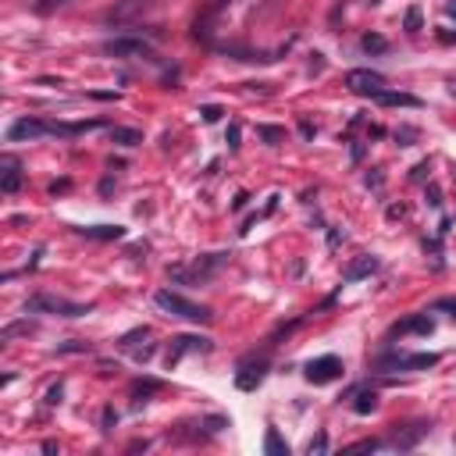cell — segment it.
<instances>
[{
    "label": "cell",
    "mask_w": 456,
    "mask_h": 456,
    "mask_svg": "<svg viewBox=\"0 0 456 456\" xmlns=\"http://www.w3.org/2000/svg\"><path fill=\"white\" fill-rule=\"evenodd\" d=\"M346 89L356 97H378L382 89H385V75L371 72V68H353L346 75Z\"/></svg>",
    "instance_id": "obj_4"
},
{
    "label": "cell",
    "mask_w": 456,
    "mask_h": 456,
    "mask_svg": "<svg viewBox=\"0 0 456 456\" xmlns=\"http://www.w3.org/2000/svg\"><path fill=\"white\" fill-rule=\"evenodd\" d=\"M200 114H203V121H207V125H214V121H218V118H221L225 111H221V107H214V104H207V107H203Z\"/></svg>",
    "instance_id": "obj_23"
},
{
    "label": "cell",
    "mask_w": 456,
    "mask_h": 456,
    "mask_svg": "<svg viewBox=\"0 0 456 456\" xmlns=\"http://www.w3.org/2000/svg\"><path fill=\"white\" fill-rule=\"evenodd\" d=\"M371 271H378V257H371V253H363V257H356L349 267H346V282H360V278H368Z\"/></svg>",
    "instance_id": "obj_12"
},
{
    "label": "cell",
    "mask_w": 456,
    "mask_h": 456,
    "mask_svg": "<svg viewBox=\"0 0 456 456\" xmlns=\"http://www.w3.org/2000/svg\"><path fill=\"white\" fill-rule=\"evenodd\" d=\"M171 343H175V346L168 349V371H171L186 353H193V349H210V339H200V336H178V339H171Z\"/></svg>",
    "instance_id": "obj_8"
},
{
    "label": "cell",
    "mask_w": 456,
    "mask_h": 456,
    "mask_svg": "<svg viewBox=\"0 0 456 456\" xmlns=\"http://www.w3.org/2000/svg\"><path fill=\"white\" fill-rule=\"evenodd\" d=\"M82 235H89V239H121V228L118 225H97V228H82Z\"/></svg>",
    "instance_id": "obj_19"
},
{
    "label": "cell",
    "mask_w": 456,
    "mask_h": 456,
    "mask_svg": "<svg viewBox=\"0 0 456 456\" xmlns=\"http://www.w3.org/2000/svg\"><path fill=\"white\" fill-rule=\"evenodd\" d=\"M264 453H267V456H289V446L278 439L275 428H267V435H264Z\"/></svg>",
    "instance_id": "obj_16"
},
{
    "label": "cell",
    "mask_w": 456,
    "mask_h": 456,
    "mask_svg": "<svg viewBox=\"0 0 456 456\" xmlns=\"http://www.w3.org/2000/svg\"><path fill=\"white\" fill-rule=\"evenodd\" d=\"M439 356L435 353H396V356H385L382 368H400V371H420V368H435Z\"/></svg>",
    "instance_id": "obj_6"
},
{
    "label": "cell",
    "mask_w": 456,
    "mask_h": 456,
    "mask_svg": "<svg viewBox=\"0 0 456 456\" xmlns=\"http://www.w3.org/2000/svg\"><path fill=\"white\" fill-rule=\"evenodd\" d=\"M260 136H264V139H267L271 146H275L278 139H285V129H275V125H264V129H260Z\"/></svg>",
    "instance_id": "obj_20"
},
{
    "label": "cell",
    "mask_w": 456,
    "mask_h": 456,
    "mask_svg": "<svg viewBox=\"0 0 456 456\" xmlns=\"http://www.w3.org/2000/svg\"><path fill=\"white\" fill-rule=\"evenodd\" d=\"M439 310H449L453 321H456V299H442V303H439Z\"/></svg>",
    "instance_id": "obj_26"
},
{
    "label": "cell",
    "mask_w": 456,
    "mask_h": 456,
    "mask_svg": "<svg viewBox=\"0 0 456 456\" xmlns=\"http://www.w3.org/2000/svg\"><path fill=\"white\" fill-rule=\"evenodd\" d=\"M446 15H449V18H456V0H446Z\"/></svg>",
    "instance_id": "obj_30"
},
{
    "label": "cell",
    "mask_w": 456,
    "mask_h": 456,
    "mask_svg": "<svg viewBox=\"0 0 456 456\" xmlns=\"http://www.w3.org/2000/svg\"><path fill=\"white\" fill-rule=\"evenodd\" d=\"M104 54H111V57H154L150 43H143V40H129V36L107 40V43H104Z\"/></svg>",
    "instance_id": "obj_7"
},
{
    "label": "cell",
    "mask_w": 456,
    "mask_h": 456,
    "mask_svg": "<svg viewBox=\"0 0 456 456\" xmlns=\"http://www.w3.org/2000/svg\"><path fill=\"white\" fill-rule=\"evenodd\" d=\"M324 449H328V439H324V435H314V439L307 442V453H310V456H314V453H324Z\"/></svg>",
    "instance_id": "obj_24"
},
{
    "label": "cell",
    "mask_w": 456,
    "mask_h": 456,
    "mask_svg": "<svg viewBox=\"0 0 456 456\" xmlns=\"http://www.w3.org/2000/svg\"><path fill=\"white\" fill-rule=\"evenodd\" d=\"M453 175H456V164H453Z\"/></svg>",
    "instance_id": "obj_33"
},
{
    "label": "cell",
    "mask_w": 456,
    "mask_h": 456,
    "mask_svg": "<svg viewBox=\"0 0 456 456\" xmlns=\"http://www.w3.org/2000/svg\"><path fill=\"white\" fill-rule=\"evenodd\" d=\"M146 8H150V0H125V4H118L107 18H111V22H125V18H132V15L146 11Z\"/></svg>",
    "instance_id": "obj_14"
},
{
    "label": "cell",
    "mask_w": 456,
    "mask_h": 456,
    "mask_svg": "<svg viewBox=\"0 0 456 456\" xmlns=\"http://www.w3.org/2000/svg\"><path fill=\"white\" fill-rule=\"evenodd\" d=\"M221 264H225V253H210V257L193 260L189 267H171V278H175V282H207Z\"/></svg>",
    "instance_id": "obj_3"
},
{
    "label": "cell",
    "mask_w": 456,
    "mask_h": 456,
    "mask_svg": "<svg viewBox=\"0 0 456 456\" xmlns=\"http://www.w3.org/2000/svg\"><path fill=\"white\" fill-rule=\"evenodd\" d=\"M375 453V449H382V442L378 439H363V442H356V446H349V453Z\"/></svg>",
    "instance_id": "obj_22"
},
{
    "label": "cell",
    "mask_w": 456,
    "mask_h": 456,
    "mask_svg": "<svg viewBox=\"0 0 456 456\" xmlns=\"http://www.w3.org/2000/svg\"><path fill=\"white\" fill-rule=\"evenodd\" d=\"M54 403H61V385H54V388L47 392V407H54Z\"/></svg>",
    "instance_id": "obj_25"
},
{
    "label": "cell",
    "mask_w": 456,
    "mask_h": 456,
    "mask_svg": "<svg viewBox=\"0 0 456 456\" xmlns=\"http://www.w3.org/2000/svg\"><path fill=\"white\" fill-rule=\"evenodd\" d=\"M25 310H33V314H61V317H82V314H89V307H82V303H68V299L47 296V292L29 299Z\"/></svg>",
    "instance_id": "obj_2"
},
{
    "label": "cell",
    "mask_w": 456,
    "mask_h": 456,
    "mask_svg": "<svg viewBox=\"0 0 456 456\" xmlns=\"http://www.w3.org/2000/svg\"><path fill=\"white\" fill-rule=\"evenodd\" d=\"M424 171H428V161H420V164L414 168V175H410V178H414V182H420V178H424Z\"/></svg>",
    "instance_id": "obj_27"
},
{
    "label": "cell",
    "mask_w": 456,
    "mask_h": 456,
    "mask_svg": "<svg viewBox=\"0 0 456 456\" xmlns=\"http://www.w3.org/2000/svg\"><path fill=\"white\" fill-rule=\"evenodd\" d=\"M449 93H453V97H456V82H449Z\"/></svg>",
    "instance_id": "obj_32"
},
{
    "label": "cell",
    "mask_w": 456,
    "mask_h": 456,
    "mask_svg": "<svg viewBox=\"0 0 456 456\" xmlns=\"http://www.w3.org/2000/svg\"><path fill=\"white\" fill-rule=\"evenodd\" d=\"M371 4H378V0H371Z\"/></svg>",
    "instance_id": "obj_34"
},
{
    "label": "cell",
    "mask_w": 456,
    "mask_h": 456,
    "mask_svg": "<svg viewBox=\"0 0 456 456\" xmlns=\"http://www.w3.org/2000/svg\"><path fill=\"white\" fill-rule=\"evenodd\" d=\"M343 378V360L339 356H317L307 363V382L314 385H328V382H336Z\"/></svg>",
    "instance_id": "obj_5"
},
{
    "label": "cell",
    "mask_w": 456,
    "mask_h": 456,
    "mask_svg": "<svg viewBox=\"0 0 456 456\" xmlns=\"http://www.w3.org/2000/svg\"><path fill=\"white\" fill-rule=\"evenodd\" d=\"M360 47L368 50V54H385V50H388V40H385V36H378V33H368V36L360 40Z\"/></svg>",
    "instance_id": "obj_18"
},
{
    "label": "cell",
    "mask_w": 456,
    "mask_h": 456,
    "mask_svg": "<svg viewBox=\"0 0 456 456\" xmlns=\"http://www.w3.org/2000/svg\"><path fill=\"white\" fill-rule=\"evenodd\" d=\"M407 33H420V8L407 11Z\"/></svg>",
    "instance_id": "obj_21"
},
{
    "label": "cell",
    "mask_w": 456,
    "mask_h": 456,
    "mask_svg": "<svg viewBox=\"0 0 456 456\" xmlns=\"http://www.w3.org/2000/svg\"><path fill=\"white\" fill-rule=\"evenodd\" d=\"M54 4H65V0H43V4H40V11H50Z\"/></svg>",
    "instance_id": "obj_31"
},
{
    "label": "cell",
    "mask_w": 456,
    "mask_h": 456,
    "mask_svg": "<svg viewBox=\"0 0 456 456\" xmlns=\"http://www.w3.org/2000/svg\"><path fill=\"white\" fill-rule=\"evenodd\" d=\"M228 146H232V150L239 146V125H232V129H228Z\"/></svg>",
    "instance_id": "obj_28"
},
{
    "label": "cell",
    "mask_w": 456,
    "mask_h": 456,
    "mask_svg": "<svg viewBox=\"0 0 456 456\" xmlns=\"http://www.w3.org/2000/svg\"><path fill=\"white\" fill-rule=\"evenodd\" d=\"M154 303H157L164 314L182 317V321H193V324H207V321H210V310H207V307L189 303L186 296H178V292H171V289H161V292L154 296Z\"/></svg>",
    "instance_id": "obj_1"
},
{
    "label": "cell",
    "mask_w": 456,
    "mask_h": 456,
    "mask_svg": "<svg viewBox=\"0 0 456 456\" xmlns=\"http://www.w3.org/2000/svg\"><path fill=\"white\" fill-rule=\"evenodd\" d=\"M264 375H267V360L246 363V368H242V375H235V385H239L242 392H253V388L264 382Z\"/></svg>",
    "instance_id": "obj_10"
},
{
    "label": "cell",
    "mask_w": 456,
    "mask_h": 456,
    "mask_svg": "<svg viewBox=\"0 0 456 456\" xmlns=\"http://www.w3.org/2000/svg\"><path fill=\"white\" fill-rule=\"evenodd\" d=\"M375 100H378L382 107H420L417 97H410V93H392V89H382Z\"/></svg>",
    "instance_id": "obj_13"
},
{
    "label": "cell",
    "mask_w": 456,
    "mask_h": 456,
    "mask_svg": "<svg viewBox=\"0 0 456 456\" xmlns=\"http://www.w3.org/2000/svg\"><path fill=\"white\" fill-rule=\"evenodd\" d=\"M371 410H378V392H368V388H363V392H356V403H353V414H371Z\"/></svg>",
    "instance_id": "obj_15"
},
{
    "label": "cell",
    "mask_w": 456,
    "mask_h": 456,
    "mask_svg": "<svg viewBox=\"0 0 456 456\" xmlns=\"http://www.w3.org/2000/svg\"><path fill=\"white\" fill-rule=\"evenodd\" d=\"M111 139L121 143V146H139V143H143V132H136V129H111Z\"/></svg>",
    "instance_id": "obj_17"
},
{
    "label": "cell",
    "mask_w": 456,
    "mask_h": 456,
    "mask_svg": "<svg viewBox=\"0 0 456 456\" xmlns=\"http://www.w3.org/2000/svg\"><path fill=\"white\" fill-rule=\"evenodd\" d=\"M432 331H435V321L428 314H417L396 324V336H432Z\"/></svg>",
    "instance_id": "obj_11"
},
{
    "label": "cell",
    "mask_w": 456,
    "mask_h": 456,
    "mask_svg": "<svg viewBox=\"0 0 456 456\" xmlns=\"http://www.w3.org/2000/svg\"><path fill=\"white\" fill-rule=\"evenodd\" d=\"M428 203H432V207H439V203H442V200H439V189H435V186H428Z\"/></svg>",
    "instance_id": "obj_29"
},
{
    "label": "cell",
    "mask_w": 456,
    "mask_h": 456,
    "mask_svg": "<svg viewBox=\"0 0 456 456\" xmlns=\"http://www.w3.org/2000/svg\"><path fill=\"white\" fill-rule=\"evenodd\" d=\"M0 189H4V193H18L22 189V164L15 157L0 161Z\"/></svg>",
    "instance_id": "obj_9"
}]
</instances>
